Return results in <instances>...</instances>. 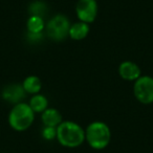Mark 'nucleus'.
<instances>
[{
	"label": "nucleus",
	"instance_id": "f8f14e48",
	"mask_svg": "<svg viewBox=\"0 0 153 153\" xmlns=\"http://www.w3.org/2000/svg\"><path fill=\"white\" fill-rule=\"evenodd\" d=\"M30 107L35 113H42L44 110L47 109L48 106V101H47L46 97L43 94H34L33 98L30 101Z\"/></svg>",
	"mask_w": 153,
	"mask_h": 153
},
{
	"label": "nucleus",
	"instance_id": "f03ea898",
	"mask_svg": "<svg viewBox=\"0 0 153 153\" xmlns=\"http://www.w3.org/2000/svg\"><path fill=\"white\" fill-rule=\"evenodd\" d=\"M85 140L92 149L103 150L110 144V128L103 122H92L85 130Z\"/></svg>",
	"mask_w": 153,
	"mask_h": 153
},
{
	"label": "nucleus",
	"instance_id": "20e7f679",
	"mask_svg": "<svg viewBox=\"0 0 153 153\" xmlns=\"http://www.w3.org/2000/svg\"><path fill=\"white\" fill-rule=\"evenodd\" d=\"M70 22L65 15H56L53 17L45 26V32L49 39L53 41H63L68 37Z\"/></svg>",
	"mask_w": 153,
	"mask_h": 153
},
{
	"label": "nucleus",
	"instance_id": "f257e3e1",
	"mask_svg": "<svg viewBox=\"0 0 153 153\" xmlns=\"http://www.w3.org/2000/svg\"><path fill=\"white\" fill-rule=\"evenodd\" d=\"M57 140L63 147L76 148L85 142V130L74 122H62L57 127Z\"/></svg>",
	"mask_w": 153,
	"mask_h": 153
},
{
	"label": "nucleus",
	"instance_id": "7ed1b4c3",
	"mask_svg": "<svg viewBox=\"0 0 153 153\" xmlns=\"http://www.w3.org/2000/svg\"><path fill=\"white\" fill-rule=\"evenodd\" d=\"M35 120V112L30 105L20 102L15 104L9 114V124L16 131H25L33 125Z\"/></svg>",
	"mask_w": 153,
	"mask_h": 153
},
{
	"label": "nucleus",
	"instance_id": "1a4fd4ad",
	"mask_svg": "<svg viewBox=\"0 0 153 153\" xmlns=\"http://www.w3.org/2000/svg\"><path fill=\"white\" fill-rule=\"evenodd\" d=\"M90 32L89 24L85 23V22L79 21L76 23H74L70 25L69 27V33H68V36L72 39V40L80 41L85 39L88 36Z\"/></svg>",
	"mask_w": 153,
	"mask_h": 153
},
{
	"label": "nucleus",
	"instance_id": "423d86ee",
	"mask_svg": "<svg viewBox=\"0 0 153 153\" xmlns=\"http://www.w3.org/2000/svg\"><path fill=\"white\" fill-rule=\"evenodd\" d=\"M98 2L97 0H79L76 5V13L80 21L92 23L98 16Z\"/></svg>",
	"mask_w": 153,
	"mask_h": 153
},
{
	"label": "nucleus",
	"instance_id": "4468645a",
	"mask_svg": "<svg viewBox=\"0 0 153 153\" xmlns=\"http://www.w3.org/2000/svg\"><path fill=\"white\" fill-rule=\"evenodd\" d=\"M45 12H46V5L42 1H35L30 7V13L32 14V16L42 17L45 15Z\"/></svg>",
	"mask_w": 153,
	"mask_h": 153
},
{
	"label": "nucleus",
	"instance_id": "39448f33",
	"mask_svg": "<svg viewBox=\"0 0 153 153\" xmlns=\"http://www.w3.org/2000/svg\"><path fill=\"white\" fill-rule=\"evenodd\" d=\"M133 94L140 103L145 105L153 103V78L150 76H140L134 81Z\"/></svg>",
	"mask_w": 153,
	"mask_h": 153
},
{
	"label": "nucleus",
	"instance_id": "0eeeda50",
	"mask_svg": "<svg viewBox=\"0 0 153 153\" xmlns=\"http://www.w3.org/2000/svg\"><path fill=\"white\" fill-rule=\"evenodd\" d=\"M119 74L126 81H136L142 76V70L134 62L124 61L119 66Z\"/></svg>",
	"mask_w": 153,
	"mask_h": 153
},
{
	"label": "nucleus",
	"instance_id": "9d476101",
	"mask_svg": "<svg viewBox=\"0 0 153 153\" xmlns=\"http://www.w3.org/2000/svg\"><path fill=\"white\" fill-rule=\"evenodd\" d=\"M45 127H58L62 123V114L56 108H47L41 115Z\"/></svg>",
	"mask_w": 153,
	"mask_h": 153
},
{
	"label": "nucleus",
	"instance_id": "ddd939ff",
	"mask_svg": "<svg viewBox=\"0 0 153 153\" xmlns=\"http://www.w3.org/2000/svg\"><path fill=\"white\" fill-rule=\"evenodd\" d=\"M26 27L30 34H42L45 28L44 20L39 16H30L26 22Z\"/></svg>",
	"mask_w": 153,
	"mask_h": 153
},
{
	"label": "nucleus",
	"instance_id": "9b49d317",
	"mask_svg": "<svg viewBox=\"0 0 153 153\" xmlns=\"http://www.w3.org/2000/svg\"><path fill=\"white\" fill-rule=\"evenodd\" d=\"M22 87L27 94H37L42 89V82L37 76H30L24 79Z\"/></svg>",
	"mask_w": 153,
	"mask_h": 153
},
{
	"label": "nucleus",
	"instance_id": "6e6552de",
	"mask_svg": "<svg viewBox=\"0 0 153 153\" xmlns=\"http://www.w3.org/2000/svg\"><path fill=\"white\" fill-rule=\"evenodd\" d=\"M24 92H25V90L23 89L22 85L20 86L17 85V84H12L3 90L2 97L4 100L10 101L11 103L18 104L24 98Z\"/></svg>",
	"mask_w": 153,
	"mask_h": 153
},
{
	"label": "nucleus",
	"instance_id": "2eb2a0df",
	"mask_svg": "<svg viewBox=\"0 0 153 153\" xmlns=\"http://www.w3.org/2000/svg\"><path fill=\"white\" fill-rule=\"evenodd\" d=\"M42 135L47 140L57 138V127H45L42 130Z\"/></svg>",
	"mask_w": 153,
	"mask_h": 153
}]
</instances>
